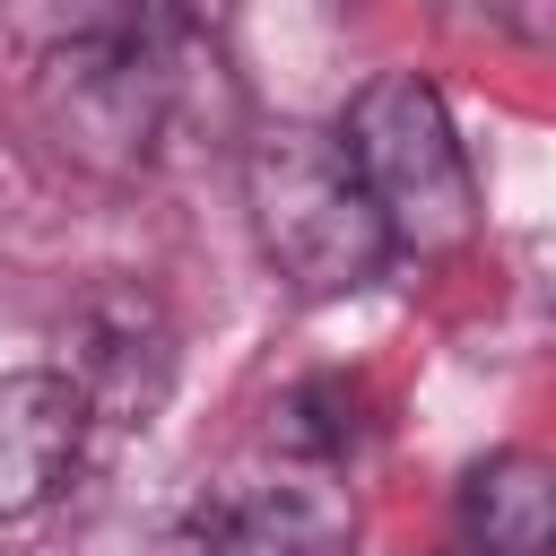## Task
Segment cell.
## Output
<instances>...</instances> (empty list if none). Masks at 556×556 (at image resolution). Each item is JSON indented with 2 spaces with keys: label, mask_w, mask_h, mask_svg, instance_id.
<instances>
[{
  "label": "cell",
  "mask_w": 556,
  "mask_h": 556,
  "mask_svg": "<svg viewBox=\"0 0 556 556\" xmlns=\"http://www.w3.org/2000/svg\"><path fill=\"white\" fill-rule=\"evenodd\" d=\"M486 9H495L521 43H547V0H486Z\"/></svg>",
  "instance_id": "obj_10"
},
{
  "label": "cell",
  "mask_w": 556,
  "mask_h": 556,
  "mask_svg": "<svg viewBox=\"0 0 556 556\" xmlns=\"http://www.w3.org/2000/svg\"><path fill=\"white\" fill-rule=\"evenodd\" d=\"M556 469L539 452H486L460 478V556H547Z\"/></svg>",
  "instance_id": "obj_6"
},
{
  "label": "cell",
  "mask_w": 556,
  "mask_h": 556,
  "mask_svg": "<svg viewBox=\"0 0 556 556\" xmlns=\"http://www.w3.org/2000/svg\"><path fill=\"white\" fill-rule=\"evenodd\" d=\"M87 426L96 417H87L70 374H52V365L0 374V521H35L70 486V469L87 452Z\"/></svg>",
  "instance_id": "obj_5"
},
{
  "label": "cell",
  "mask_w": 556,
  "mask_h": 556,
  "mask_svg": "<svg viewBox=\"0 0 556 556\" xmlns=\"http://www.w3.org/2000/svg\"><path fill=\"white\" fill-rule=\"evenodd\" d=\"M139 556H226V513H217V504H191V513L156 521V530L139 539Z\"/></svg>",
  "instance_id": "obj_9"
},
{
  "label": "cell",
  "mask_w": 556,
  "mask_h": 556,
  "mask_svg": "<svg viewBox=\"0 0 556 556\" xmlns=\"http://www.w3.org/2000/svg\"><path fill=\"white\" fill-rule=\"evenodd\" d=\"M9 26L43 52H78V43H148V0H0Z\"/></svg>",
  "instance_id": "obj_8"
},
{
  "label": "cell",
  "mask_w": 556,
  "mask_h": 556,
  "mask_svg": "<svg viewBox=\"0 0 556 556\" xmlns=\"http://www.w3.org/2000/svg\"><path fill=\"white\" fill-rule=\"evenodd\" d=\"M61 374L78 382L87 417L148 426V417L165 408V391H174V321L156 313V295H139V287H104V295H87Z\"/></svg>",
  "instance_id": "obj_4"
},
{
  "label": "cell",
  "mask_w": 556,
  "mask_h": 556,
  "mask_svg": "<svg viewBox=\"0 0 556 556\" xmlns=\"http://www.w3.org/2000/svg\"><path fill=\"white\" fill-rule=\"evenodd\" d=\"M243 208H252V235H261L269 269L313 304L374 287L382 261H391V235H382L339 130L269 122L243 148Z\"/></svg>",
  "instance_id": "obj_1"
},
{
  "label": "cell",
  "mask_w": 556,
  "mask_h": 556,
  "mask_svg": "<svg viewBox=\"0 0 556 556\" xmlns=\"http://www.w3.org/2000/svg\"><path fill=\"white\" fill-rule=\"evenodd\" d=\"M339 148H348L391 252L434 261L478 235V182H469V156H460V130H452V104L434 96V78H417V70L365 78L339 122Z\"/></svg>",
  "instance_id": "obj_2"
},
{
  "label": "cell",
  "mask_w": 556,
  "mask_h": 556,
  "mask_svg": "<svg viewBox=\"0 0 556 556\" xmlns=\"http://www.w3.org/2000/svg\"><path fill=\"white\" fill-rule=\"evenodd\" d=\"M35 122L43 139L87 174H139L165 130V70L148 43H78L43 52L35 70Z\"/></svg>",
  "instance_id": "obj_3"
},
{
  "label": "cell",
  "mask_w": 556,
  "mask_h": 556,
  "mask_svg": "<svg viewBox=\"0 0 556 556\" xmlns=\"http://www.w3.org/2000/svg\"><path fill=\"white\" fill-rule=\"evenodd\" d=\"M226 556H339L348 547V504L330 486H252V495H226Z\"/></svg>",
  "instance_id": "obj_7"
}]
</instances>
